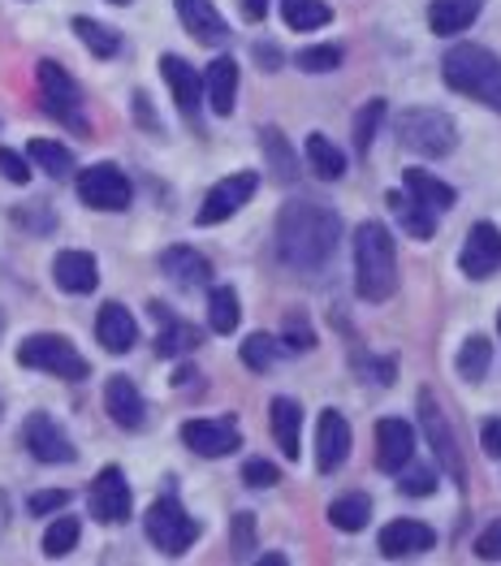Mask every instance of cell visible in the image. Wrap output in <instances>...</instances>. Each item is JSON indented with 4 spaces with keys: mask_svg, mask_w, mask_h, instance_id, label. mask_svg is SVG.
<instances>
[{
    "mask_svg": "<svg viewBox=\"0 0 501 566\" xmlns=\"http://www.w3.org/2000/svg\"><path fill=\"white\" fill-rule=\"evenodd\" d=\"M351 459V424L342 411H320V424H316V467L320 472H338L342 463Z\"/></svg>",
    "mask_w": 501,
    "mask_h": 566,
    "instance_id": "cell-15",
    "label": "cell"
},
{
    "mask_svg": "<svg viewBox=\"0 0 501 566\" xmlns=\"http://www.w3.org/2000/svg\"><path fill=\"white\" fill-rule=\"evenodd\" d=\"M480 445H485V454H489V459H501V416L498 420H485V424H480Z\"/></svg>",
    "mask_w": 501,
    "mask_h": 566,
    "instance_id": "cell-49",
    "label": "cell"
},
{
    "mask_svg": "<svg viewBox=\"0 0 501 566\" xmlns=\"http://www.w3.org/2000/svg\"><path fill=\"white\" fill-rule=\"evenodd\" d=\"M53 282L66 294H91L100 285V264H95L91 251H61L53 260Z\"/></svg>",
    "mask_w": 501,
    "mask_h": 566,
    "instance_id": "cell-23",
    "label": "cell"
},
{
    "mask_svg": "<svg viewBox=\"0 0 501 566\" xmlns=\"http://www.w3.org/2000/svg\"><path fill=\"white\" fill-rule=\"evenodd\" d=\"M113 4H130V0H113Z\"/></svg>",
    "mask_w": 501,
    "mask_h": 566,
    "instance_id": "cell-53",
    "label": "cell"
},
{
    "mask_svg": "<svg viewBox=\"0 0 501 566\" xmlns=\"http://www.w3.org/2000/svg\"><path fill=\"white\" fill-rule=\"evenodd\" d=\"M135 117H139V122H144L147 131H160V122H156V113H151V109H147V95H144V91H139V95H135Z\"/></svg>",
    "mask_w": 501,
    "mask_h": 566,
    "instance_id": "cell-51",
    "label": "cell"
},
{
    "mask_svg": "<svg viewBox=\"0 0 501 566\" xmlns=\"http://www.w3.org/2000/svg\"><path fill=\"white\" fill-rule=\"evenodd\" d=\"M277 338L273 333H251L247 342H242V363L251 367V372H269L273 363H277Z\"/></svg>",
    "mask_w": 501,
    "mask_h": 566,
    "instance_id": "cell-40",
    "label": "cell"
},
{
    "mask_svg": "<svg viewBox=\"0 0 501 566\" xmlns=\"http://www.w3.org/2000/svg\"><path fill=\"white\" fill-rule=\"evenodd\" d=\"M260 143H264V156H269L273 173H277L282 182H294V178H298V169H294V151H289L286 135H282L277 126H264V131H260Z\"/></svg>",
    "mask_w": 501,
    "mask_h": 566,
    "instance_id": "cell-37",
    "label": "cell"
},
{
    "mask_svg": "<svg viewBox=\"0 0 501 566\" xmlns=\"http://www.w3.org/2000/svg\"><path fill=\"white\" fill-rule=\"evenodd\" d=\"M104 411H109L113 424L130 428V432L147 424V403L130 376H113V381L104 385Z\"/></svg>",
    "mask_w": 501,
    "mask_h": 566,
    "instance_id": "cell-19",
    "label": "cell"
},
{
    "mask_svg": "<svg viewBox=\"0 0 501 566\" xmlns=\"http://www.w3.org/2000/svg\"><path fill=\"white\" fill-rule=\"evenodd\" d=\"M95 338L109 354H126L139 342V325L122 303H104L100 316H95Z\"/></svg>",
    "mask_w": 501,
    "mask_h": 566,
    "instance_id": "cell-21",
    "label": "cell"
},
{
    "mask_svg": "<svg viewBox=\"0 0 501 566\" xmlns=\"http://www.w3.org/2000/svg\"><path fill=\"white\" fill-rule=\"evenodd\" d=\"M432 545H436V532L420 519H394L389 528H380L385 558H415V554H429Z\"/></svg>",
    "mask_w": 501,
    "mask_h": 566,
    "instance_id": "cell-18",
    "label": "cell"
},
{
    "mask_svg": "<svg viewBox=\"0 0 501 566\" xmlns=\"http://www.w3.org/2000/svg\"><path fill=\"white\" fill-rule=\"evenodd\" d=\"M282 18L289 31H316V26L333 22V9L324 0H282Z\"/></svg>",
    "mask_w": 501,
    "mask_h": 566,
    "instance_id": "cell-35",
    "label": "cell"
},
{
    "mask_svg": "<svg viewBox=\"0 0 501 566\" xmlns=\"http://www.w3.org/2000/svg\"><path fill=\"white\" fill-rule=\"evenodd\" d=\"M182 445H191L200 459H225L242 445L238 437V420L225 416V420H186L182 424Z\"/></svg>",
    "mask_w": 501,
    "mask_h": 566,
    "instance_id": "cell-14",
    "label": "cell"
},
{
    "mask_svg": "<svg viewBox=\"0 0 501 566\" xmlns=\"http://www.w3.org/2000/svg\"><path fill=\"white\" fill-rule=\"evenodd\" d=\"M73 35H78V39L87 44V53L100 57V61H109V57L122 53V35H117L113 26H104V22H95V18H73Z\"/></svg>",
    "mask_w": 501,
    "mask_h": 566,
    "instance_id": "cell-31",
    "label": "cell"
},
{
    "mask_svg": "<svg viewBox=\"0 0 501 566\" xmlns=\"http://www.w3.org/2000/svg\"><path fill=\"white\" fill-rule=\"evenodd\" d=\"M204 95L213 104L216 117H229L234 113V100H238V61L234 57H216L208 73H204Z\"/></svg>",
    "mask_w": 501,
    "mask_h": 566,
    "instance_id": "cell-25",
    "label": "cell"
},
{
    "mask_svg": "<svg viewBox=\"0 0 501 566\" xmlns=\"http://www.w3.org/2000/svg\"><path fill=\"white\" fill-rule=\"evenodd\" d=\"M238 320H242L238 290L234 285H213V294H208V325H213V333H234Z\"/></svg>",
    "mask_w": 501,
    "mask_h": 566,
    "instance_id": "cell-34",
    "label": "cell"
},
{
    "mask_svg": "<svg viewBox=\"0 0 501 566\" xmlns=\"http://www.w3.org/2000/svg\"><path fill=\"white\" fill-rule=\"evenodd\" d=\"M18 363L22 367H35V372H48V376H61V381H87L91 376V363L73 351L70 338L61 333H31L18 342Z\"/></svg>",
    "mask_w": 501,
    "mask_h": 566,
    "instance_id": "cell-5",
    "label": "cell"
},
{
    "mask_svg": "<svg viewBox=\"0 0 501 566\" xmlns=\"http://www.w3.org/2000/svg\"><path fill=\"white\" fill-rule=\"evenodd\" d=\"M151 312L164 320V329H160V338H156V354L173 359V354H186V351H195V347H200V329H195V325H186V320L169 316V312H164V303H151Z\"/></svg>",
    "mask_w": 501,
    "mask_h": 566,
    "instance_id": "cell-29",
    "label": "cell"
},
{
    "mask_svg": "<svg viewBox=\"0 0 501 566\" xmlns=\"http://www.w3.org/2000/svg\"><path fill=\"white\" fill-rule=\"evenodd\" d=\"M39 100H44V113L57 117L61 126H70L78 135H87V113H82V91L70 73L61 70L57 61H39Z\"/></svg>",
    "mask_w": 501,
    "mask_h": 566,
    "instance_id": "cell-7",
    "label": "cell"
},
{
    "mask_svg": "<svg viewBox=\"0 0 501 566\" xmlns=\"http://www.w3.org/2000/svg\"><path fill=\"white\" fill-rule=\"evenodd\" d=\"M70 506V494L66 489H44V494L26 497V510L31 514H53V510H66Z\"/></svg>",
    "mask_w": 501,
    "mask_h": 566,
    "instance_id": "cell-47",
    "label": "cell"
},
{
    "mask_svg": "<svg viewBox=\"0 0 501 566\" xmlns=\"http://www.w3.org/2000/svg\"><path fill=\"white\" fill-rule=\"evenodd\" d=\"M411 454H415V428L407 424V420H380L376 424V467L380 472H402L407 463H411Z\"/></svg>",
    "mask_w": 501,
    "mask_h": 566,
    "instance_id": "cell-16",
    "label": "cell"
},
{
    "mask_svg": "<svg viewBox=\"0 0 501 566\" xmlns=\"http://www.w3.org/2000/svg\"><path fill=\"white\" fill-rule=\"evenodd\" d=\"M282 347H286V351H311V347H316V333H311V325H307L303 316H289L286 320Z\"/></svg>",
    "mask_w": 501,
    "mask_h": 566,
    "instance_id": "cell-45",
    "label": "cell"
},
{
    "mask_svg": "<svg viewBox=\"0 0 501 566\" xmlns=\"http://www.w3.org/2000/svg\"><path fill=\"white\" fill-rule=\"evenodd\" d=\"M342 242V216L324 204L294 200L277 213V260L298 273H316Z\"/></svg>",
    "mask_w": 501,
    "mask_h": 566,
    "instance_id": "cell-1",
    "label": "cell"
},
{
    "mask_svg": "<svg viewBox=\"0 0 501 566\" xmlns=\"http://www.w3.org/2000/svg\"><path fill=\"white\" fill-rule=\"evenodd\" d=\"M498 333H501V316H498Z\"/></svg>",
    "mask_w": 501,
    "mask_h": 566,
    "instance_id": "cell-55",
    "label": "cell"
},
{
    "mask_svg": "<svg viewBox=\"0 0 501 566\" xmlns=\"http://www.w3.org/2000/svg\"><path fill=\"white\" fill-rule=\"evenodd\" d=\"M87 506L100 523H126L130 510H135V494L126 485V472L122 467H104L95 480H91V494H87Z\"/></svg>",
    "mask_w": 501,
    "mask_h": 566,
    "instance_id": "cell-13",
    "label": "cell"
},
{
    "mask_svg": "<svg viewBox=\"0 0 501 566\" xmlns=\"http://www.w3.org/2000/svg\"><path fill=\"white\" fill-rule=\"evenodd\" d=\"M160 273L178 285V290H204V285L213 282V264L195 247H169V251H160Z\"/></svg>",
    "mask_w": 501,
    "mask_h": 566,
    "instance_id": "cell-17",
    "label": "cell"
},
{
    "mask_svg": "<svg viewBox=\"0 0 501 566\" xmlns=\"http://www.w3.org/2000/svg\"><path fill=\"white\" fill-rule=\"evenodd\" d=\"M398 489L407 497H432L436 494V467H429V463H420V467H402V480H398Z\"/></svg>",
    "mask_w": 501,
    "mask_h": 566,
    "instance_id": "cell-42",
    "label": "cell"
},
{
    "mask_svg": "<svg viewBox=\"0 0 501 566\" xmlns=\"http://www.w3.org/2000/svg\"><path fill=\"white\" fill-rule=\"evenodd\" d=\"M234 558L238 563L255 558V514H247V510L234 514Z\"/></svg>",
    "mask_w": 501,
    "mask_h": 566,
    "instance_id": "cell-43",
    "label": "cell"
},
{
    "mask_svg": "<svg viewBox=\"0 0 501 566\" xmlns=\"http://www.w3.org/2000/svg\"><path fill=\"white\" fill-rule=\"evenodd\" d=\"M307 165H311V173L320 182H338L346 173V156L324 139V135H307Z\"/></svg>",
    "mask_w": 501,
    "mask_h": 566,
    "instance_id": "cell-33",
    "label": "cell"
},
{
    "mask_svg": "<svg viewBox=\"0 0 501 566\" xmlns=\"http://www.w3.org/2000/svg\"><path fill=\"white\" fill-rule=\"evenodd\" d=\"M441 78L449 91L501 113V57L489 53L485 44H454L441 61Z\"/></svg>",
    "mask_w": 501,
    "mask_h": 566,
    "instance_id": "cell-2",
    "label": "cell"
},
{
    "mask_svg": "<svg viewBox=\"0 0 501 566\" xmlns=\"http://www.w3.org/2000/svg\"><path fill=\"white\" fill-rule=\"evenodd\" d=\"M294 61H298V70L307 73H333L342 66V48L338 44H316V48H303Z\"/></svg>",
    "mask_w": 501,
    "mask_h": 566,
    "instance_id": "cell-41",
    "label": "cell"
},
{
    "mask_svg": "<svg viewBox=\"0 0 501 566\" xmlns=\"http://www.w3.org/2000/svg\"><path fill=\"white\" fill-rule=\"evenodd\" d=\"M78 200L87 208H95V213H126L130 200H135V186H130V178L117 165L100 160V165L78 173Z\"/></svg>",
    "mask_w": 501,
    "mask_h": 566,
    "instance_id": "cell-8",
    "label": "cell"
},
{
    "mask_svg": "<svg viewBox=\"0 0 501 566\" xmlns=\"http://www.w3.org/2000/svg\"><path fill=\"white\" fill-rule=\"evenodd\" d=\"M394 135L407 151L429 156V160H441V156H449L458 147V126L441 109H402L394 117Z\"/></svg>",
    "mask_w": 501,
    "mask_h": 566,
    "instance_id": "cell-4",
    "label": "cell"
},
{
    "mask_svg": "<svg viewBox=\"0 0 501 566\" xmlns=\"http://www.w3.org/2000/svg\"><path fill=\"white\" fill-rule=\"evenodd\" d=\"M78 536H82V523H78L73 514H61V519L44 532V554H48V558H66L73 545H78Z\"/></svg>",
    "mask_w": 501,
    "mask_h": 566,
    "instance_id": "cell-39",
    "label": "cell"
},
{
    "mask_svg": "<svg viewBox=\"0 0 501 566\" xmlns=\"http://www.w3.org/2000/svg\"><path fill=\"white\" fill-rule=\"evenodd\" d=\"M255 57H260V70H282V48H273V44H255Z\"/></svg>",
    "mask_w": 501,
    "mask_h": 566,
    "instance_id": "cell-50",
    "label": "cell"
},
{
    "mask_svg": "<svg viewBox=\"0 0 501 566\" xmlns=\"http://www.w3.org/2000/svg\"><path fill=\"white\" fill-rule=\"evenodd\" d=\"M269 424H273V437H277L282 454L294 463V459H298V437H303V407H298L294 398H273Z\"/></svg>",
    "mask_w": 501,
    "mask_h": 566,
    "instance_id": "cell-27",
    "label": "cell"
},
{
    "mask_svg": "<svg viewBox=\"0 0 501 566\" xmlns=\"http://www.w3.org/2000/svg\"><path fill=\"white\" fill-rule=\"evenodd\" d=\"M385 204H389V213L398 216V225H402L411 238L429 242L432 234H436V213H432V208H424L420 200H411L407 191H389V195H385Z\"/></svg>",
    "mask_w": 501,
    "mask_h": 566,
    "instance_id": "cell-26",
    "label": "cell"
},
{
    "mask_svg": "<svg viewBox=\"0 0 501 566\" xmlns=\"http://www.w3.org/2000/svg\"><path fill=\"white\" fill-rule=\"evenodd\" d=\"M26 156H31V165H39L48 178H70V169H73L70 147H61V143H53V139H35L26 147Z\"/></svg>",
    "mask_w": 501,
    "mask_h": 566,
    "instance_id": "cell-36",
    "label": "cell"
},
{
    "mask_svg": "<svg viewBox=\"0 0 501 566\" xmlns=\"http://www.w3.org/2000/svg\"><path fill=\"white\" fill-rule=\"evenodd\" d=\"M489 363H493V342L480 338V333H471V338L458 347V359H454V367H458V376H463L467 385H480V381L489 376Z\"/></svg>",
    "mask_w": 501,
    "mask_h": 566,
    "instance_id": "cell-30",
    "label": "cell"
},
{
    "mask_svg": "<svg viewBox=\"0 0 501 566\" xmlns=\"http://www.w3.org/2000/svg\"><path fill=\"white\" fill-rule=\"evenodd\" d=\"M173 9H178V18H182V26H186L200 44H225V39H229V22L220 18V9H216L213 0H173Z\"/></svg>",
    "mask_w": 501,
    "mask_h": 566,
    "instance_id": "cell-22",
    "label": "cell"
},
{
    "mask_svg": "<svg viewBox=\"0 0 501 566\" xmlns=\"http://www.w3.org/2000/svg\"><path fill=\"white\" fill-rule=\"evenodd\" d=\"M160 73H164V82H169L178 109H182L186 117H200V104H204V73H195L182 57H173V53L160 57Z\"/></svg>",
    "mask_w": 501,
    "mask_h": 566,
    "instance_id": "cell-20",
    "label": "cell"
},
{
    "mask_svg": "<svg viewBox=\"0 0 501 566\" xmlns=\"http://www.w3.org/2000/svg\"><path fill=\"white\" fill-rule=\"evenodd\" d=\"M367 519H372V497L367 494H342L333 497V506H329V523L338 532H363Z\"/></svg>",
    "mask_w": 501,
    "mask_h": 566,
    "instance_id": "cell-32",
    "label": "cell"
},
{
    "mask_svg": "<svg viewBox=\"0 0 501 566\" xmlns=\"http://www.w3.org/2000/svg\"><path fill=\"white\" fill-rule=\"evenodd\" d=\"M398 285L394 234L380 220H363L355 234V290L367 303H385Z\"/></svg>",
    "mask_w": 501,
    "mask_h": 566,
    "instance_id": "cell-3",
    "label": "cell"
},
{
    "mask_svg": "<svg viewBox=\"0 0 501 566\" xmlns=\"http://www.w3.org/2000/svg\"><path fill=\"white\" fill-rule=\"evenodd\" d=\"M458 269L471 278V282H489L501 273V229L493 220H476L467 242H463V256H458Z\"/></svg>",
    "mask_w": 501,
    "mask_h": 566,
    "instance_id": "cell-11",
    "label": "cell"
},
{
    "mask_svg": "<svg viewBox=\"0 0 501 566\" xmlns=\"http://www.w3.org/2000/svg\"><path fill=\"white\" fill-rule=\"evenodd\" d=\"M476 558H480V563H501V519L480 532V541H476Z\"/></svg>",
    "mask_w": 501,
    "mask_h": 566,
    "instance_id": "cell-48",
    "label": "cell"
},
{
    "mask_svg": "<svg viewBox=\"0 0 501 566\" xmlns=\"http://www.w3.org/2000/svg\"><path fill=\"white\" fill-rule=\"evenodd\" d=\"M402 186H407V195L411 200H420L424 208L432 213H445V208H454V186L449 182H441V178H432L429 169H407V178H402Z\"/></svg>",
    "mask_w": 501,
    "mask_h": 566,
    "instance_id": "cell-28",
    "label": "cell"
},
{
    "mask_svg": "<svg viewBox=\"0 0 501 566\" xmlns=\"http://www.w3.org/2000/svg\"><path fill=\"white\" fill-rule=\"evenodd\" d=\"M0 173H4L13 186H26V182H31V165H26V156H18L13 147H0Z\"/></svg>",
    "mask_w": 501,
    "mask_h": 566,
    "instance_id": "cell-46",
    "label": "cell"
},
{
    "mask_svg": "<svg viewBox=\"0 0 501 566\" xmlns=\"http://www.w3.org/2000/svg\"><path fill=\"white\" fill-rule=\"evenodd\" d=\"M144 528H147V541H151L164 558H182V554L200 541V523L182 510V501H178V497H160V501H151Z\"/></svg>",
    "mask_w": 501,
    "mask_h": 566,
    "instance_id": "cell-6",
    "label": "cell"
},
{
    "mask_svg": "<svg viewBox=\"0 0 501 566\" xmlns=\"http://www.w3.org/2000/svg\"><path fill=\"white\" fill-rule=\"evenodd\" d=\"M242 13H247L251 22H264V13H269V0H242Z\"/></svg>",
    "mask_w": 501,
    "mask_h": 566,
    "instance_id": "cell-52",
    "label": "cell"
},
{
    "mask_svg": "<svg viewBox=\"0 0 501 566\" xmlns=\"http://www.w3.org/2000/svg\"><path fill=\"white\" fill-rule=\"evenodd\" d=\"M277 480H282L277 463H269V459H247V463H242V485H251V489H273Z\"/></svg>",
    "mask_w": 501,
    "mask_h": 566,
    "instance_id": "cell-44",
    "label": "cell"
},
{
    "mask_svg": "<svg viewBox=\"0 0 501 566\" xmlns=\"http://www.w3.org/2000/svg\"><path fill=\"white\" fill-rule=\"evenodd\" d=\"M485 0H432L429 4V26L432 35L449 39V35H463L476 18H480Z\"/></svg>",
    "mask_w": 501,
    "mask_h": 566,
    "instance_id": "cell-24",
    "label": "cell"
},
{
    "mask_svg": "<svg viewBox=\"0 0 501 566\" xmlns=\"http://www.w3.org/2000/svg\"><path fill=\"white\" fill-rule=\"evenodd\" d=\"M22 445L31 450V459H39V463H53V467H61V463H73V459H78L70 432L57 424L48 411H35V416H26V424H22Z\"/></svg>",
    "mask_w": 501,
    "mask_h": 566,
    "instance_id": "cell-10",
    "label": "cell"
},
{
    "mask_svg": "<svg viewBox=\"0 0 501 566\" xmlns=\"http://www.w3.org/2000/svg\"><path fill=\"white\" fill-rule=\"evenodd\" d=\"M389 117V104L385 100H367L363 109H358L355 117V151L358 156H367L372 151V143H376V131H380V122Z\"/></svg>",
    "mask_w": 501,
    "mask_h": 566,
    "instance_id": "cell-38",
    "label": "cell"
},
{
    "mask_svg": "<svg viewBox=\"0 0 501 566\" xmlns=\"http://www.w3.org/2000/svg\"><path fill=\"white\" fill-rule=\"evenodd\" d=\"M0 329H4V312H0Z\"/></svg>",
    "mask_w": 501,
    "mask_h": 566,
    "instance_id": "cell-54",
    "label": "cell"
},
{
    "mask_svg": "<svg viewBox=\"0 0 501 566\" xmlns=\"http://www.w3.org/2000/svg\"><path fill=\"white\" fill-rule=\"evenodd\" d=\"M420 424H424V437H429L432 459H436V463L449 472V480L463 489V485H467V463H463L458 437H454V428L445 424V411L436 407V398H432L429 389H420Z\"/></svg>",
    "mask_w": 501,
    "mask_h": 566,
    "instance_id": "cell-9",
    "label": "cell"
},
{
    "mask_svg": "<svg viewBox=\"0 0 501 566\" xmlns=\"http://www.w3.org/2000/svg\"><path fill=\"white\" fill-rule=\"evenodd\" d=\"M260 191V173H234V178H220L213 191L204 195V208L195 213V225H220L238 213L242 204H251V195Z\"/></svg>",
    "mask_w": 501,
    "mask_h": 566,
    "instance_id": "cell-12",
    "label": "cell"
}]
</instances>
